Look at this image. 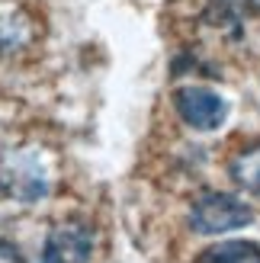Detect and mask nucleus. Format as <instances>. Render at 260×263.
Returning a JSON list of instances; mask_svg holds the SVG:
<instances>
[{"label":"nucleus","mask_w":260,"mask_h":263,"mask_svg":"<svg viewBox=\"0 0 260 263\" xmlns=\"http://www.w3.org/2000/svg\"><path fill=\"white\" fill-rule=\"evenodd\" d=\"M48 186H51V177L39 151L23 148V151H10L0 157V190L10 199L32 205L48 193Z\"/></svg>","instance_id":"f257e3e1"},{"label":"nucleus","mask_w":260,"mask_h":263,"mask_svg":"<svg viewBox=\"0 0 260 263\" xmlns=\"http://www.w3.org/2000/svg\"><path fill=\"white\" fill-rule=\"evenodd\" d=\"M254 221V209L231 193H206L190 209V228L196 234H228Z\"/></svg>","instance_id":"f03ea898"},{"label":"nucleus","mask_w":260,"mask_h":263,"mask_svg":"<svg viewBox=\"0 0 260 263\" xmlns=\"http://www.w3.org/2000/svg\"><path fill=\"white\" fill-rule=\"evenodd\" d=\"M94 228L87 221H58L51 225L42 244V263H90Z\"/></svg>","instance_id":"7ed1b4c3"},{"label":"nucleus","mask_w":260,"mask_h":263,"mask_svg":"<svg viewBox=\"0 0 260 263\" xmlns=\"http://www.w3.org/2000/svg\"><path fill=\"white\" fill-rule=\"evenodd\" d=\"M174 109L190 128L196 132H212L225 122L228 103L209 87H180L174 93Z\"/></svg>","instance_id":"20e7f679"},{"label":"nucleus","mask_w":260,"mask_h":263,"mask_svg":"<svg viewBox=\"0 0 260 263\" xmlns=\"http://www.w3.org/2000/svg\"><path fill=\"white\" fill-rule=\"evenodd\" d=\"M196 263H260V244L254 241H218L196 257Z\"/></svg>","instance_id":"39448f33"},{"label":"nucleus","mask_w":260,"mask_h":263,"mask_svg":"<svg viewBox=\"0 0 260 263\" xmlns=\"http://www.w3.org/2000/svg\"><path fill=\"white\" fill-rule=\"evenodd\" d=\"M228 177L238 183L244 193L260 196V141L251 144V148L238 151L228 164Z\"/></svg>","instance_id":"423d86ee"},{"label":"nucleus","mask_w":260,"mask_h":263,"mask_svg":"<svg viewBox=\"0 0 260 263\" xmlns=\"http://www.w3.org/2000/svg\"><path fill=\"white\" fill-rule=\"evenodd\" d=\"M29 39V23L23 16H0V51H16Z\"/></svg>","instance_id":"0eeeda50"},{"label":"nucleus","mask_w":260,"mask_h":263,"mask_svg":"<svg viewBox=\"0 0 260 263\" xmlns=\"http://www.w3.org/2000/svg\"><path fill=\"white\" fill-rule=\"evenodd\" d=\"M0 263H26V260H23V254H20L16 244L0 238Z\"/></svg>","instance_id":"6e6552de"}]
</instances>
